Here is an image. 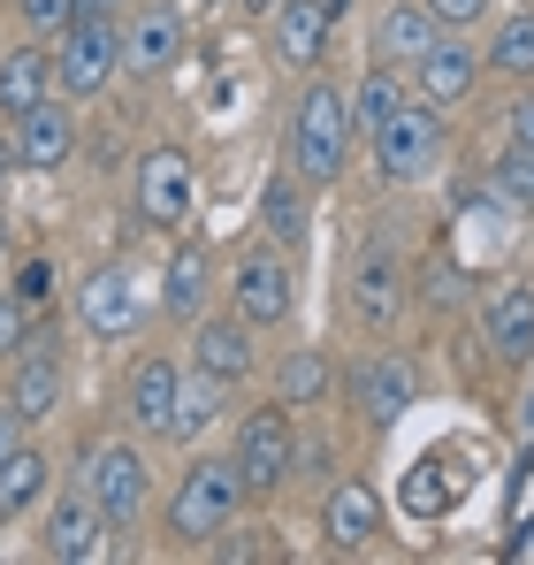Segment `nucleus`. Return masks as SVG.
Segmentation results:
<instances>
[{
  "label": "nucleus",
  "mask_w": 534,
  "mask_h": 565,
  "mask_svg": "<svg viewBox=\"0 0 534 565\" xmlns=\"http://www.w3.org/2000/svg\"><path fill=\"white\" fill-rule=\"evenodd\" d=\"M54 99V54L46 46H15L8 62H0V107L23 122L31 107H46Z\"/></svg>",
  "instance_id": "4be33fe9"
},
{
  "label": "nucleus",
  "mask_w": 534,
  "mask_h": 565,
  "mask_svg": "<svg viewBox=\"0 0 534 565\" xmlns=\"http://www.w3.org/2000/svg\"><path fill=\"white\" fill-rule=\"evenodd\" d=\"M183 46H191L183 8H138L130 31H122V70H130V77H169L183 62Z\"/></svg>",
  "instance_id": "9d476101"
},
{
  "label": "nucleus",
  "mask_w": 534,
  "mask_h": 565,
  "mask_svg": "<svg viewBox=\"0 0 534 565\" xmlns=\"http://www.w3.org/2000/svg\"><path fill=\"white\" fill-rule=\"evenodd\" d=\"M115 70H122V23L115 15H77L70 31H62V54H54V85L70 99H92L115 85Z\"/></svg>",
  "instance_id": "20e7f679"
},
{
  "label": "nucleus",
  "mask_w": 534,
  "mask_h": 565,
  "mask_svg": "<svg viewBox=\"0 0 534 565\" xmlns=\"http://www.w3.org/2000/svg\"><path fill=\"white\" fill-rule=\"evenodd\" d=\"M374 527H382L374 489H366V481H337V489H329V504H321V535H329L337 551H366V543H374Z\"/></svg>",
  "instance_id": "aec40b11"
},
{
  "label": "nucleus",
  "mask_w": 534,
  "mask_h": 565,
  "mask_svg": "<svg viewBox=\"0 0 534 565\" xmlns=\"http://www.w3.org/2000/svg\"><path fill=\"white\" fill-rule=\"evenodd\" d=\"M237 8H253V15H275V8H282V0H237Z\"/></svg>",
  "instance_id": "ea45409f"
},
{
  "label": "nucleus",
  "mask_w": 534,
  "mask_h": 565,
  "mask_svg": "<svg viewBox=\"0 0 534 565\" xmlns=\"http://www.w3.org/2000/svg\"><path fill=\"white\" fill-rule=\"evenodd\" d=\"M177 397H183L177 360H138V375H130V420H138V428L169 436V420H177Z\"/></svg>",
  "instance_id": "5701e85b"
},
{
  "label": "nucleus",
  "mask_w": 534,
  "mask_h": 565,
  "mask_svg": "<svg viewBox=\"0 0 534 565\" xmlns=\"http://www.w3.org/2000/svg\"><path fill=\"white\" fill-rule=\"evenodd\" d=\"M397 107H405V77H397V62H374V70L359 77V93H352V122L374 138V130H382Z\"/></svg>",
  "instance_id": "bb28decb"
},
{
  "label": "nucleus",
  "mask_w": 534,
  "mask_h": 565,
  "mask_svg": "<svg viewBox=\"0 0 534 565\" xmlns=\"http://www.w3.org/2000/svg\"><path fill=\"white\" fill-rule=\"evenodd\" d=\"M85 489L99 497V512H107L115 527H130V520L146 512V497H153V473H146V459H138L130 444H99V451H92Z\"/></svg>",
  "instance_id": "6e6552de"
},
{
  "label": "nucleus",
  "mask_w": 534,
  "mask_h": 565,
  "mask_svg": "<svg viewBox=\"0 0 534 565\" xmlns=\"http://www.w3.org/2000/svg\"><path fill=\"white\" fill-rule=\"evenodd\" d=\"M260 222H267V237H275L282 253H298V245L313 237V230H306V199H298V169H290V177H267Z\"/></svg>",
  "instance_id": "a878e982"
},
{
  "label": "nucleus",
  "mask_w": 534,
  "mask_h": 565,
  "mask_svg": "<svg viewBox=\"0 0 534 565\" xmlns=\"http://www.w3.org/2000/svg\"><path fill=\"white\" fill-rule=\"evenodd\" d=\"M504 122H512V146H534V93L512 99V115H504Z\"/></svg>",
  "instance_id": "c9c22d12"
},
{
  "label": "nucleus",
  "mask_w": 534,
  "mask_h": 565,
  "mask_svg": "<svg viewBox=\"0 0 534 565\" xmlns=\"http://www.w3.org/2000/svg\"><path fill=\"white\" fill-rule=\"evenodd\" d=\"M15 8H23V23H31L39 39H62V31H70L77 15H85L77 0H15Z\"/></svg>",
  "instance_id": "2f4dec72"
},
{
  "label": "nucleus",
  "mask_w": 534,
  "mask_h": 565,
  "mask_svg": "<svg viewBox=\"0 0 534 565\" xmlns=\"http://www.w3.org/2000/svg\"><path fill=\"white\" fill-rule=\"evenodd\" d=\"M290 467H298V444H290V420H282V413H253V420H237V473H245L253 489L290 481Z\"/></svg>",
  "instance_id": "9b49d317"
},
{
  "label": "nucleus",
  "mask_w": 534,
  "mask_h": 565,
  "mask_svg": "<svg viewBox=\"0 0 534 565\" xmlns=\"http://www.w3.org/2000/svg\"><path fill=\"white\" fill-rule=\"evenodd\" d=\"M77 8H85V15H122L130 0H77Z\"/></svg>",
  "instance_id": "58836bf2"
},
{
  "label": "nucleus",
  "mask_w": 534,
  "mask_h": 565,
  "mask_svg": "<svg viewBox=\"0 0 534 565\" xmlns=\"http://www.w3.org/2000/svg\"><path fill=\"white\" fill-rule=\"evenodd\" d=\"M77 313H85L92 337H107V344H122L138 321H146V298H138V276L122 268V260H107V268H92L85 290H77Z\"/></svg>",
  "instance_id": "0eeeda50"
},
{
  "label": "nucleus",
  "mask_w": 534,
  "mask_h": 565,
  "mask_svg": "<svg viewBox=\"0 0 534 565\" xmlns=\"http://www.w3.org/2000/svg\"><path fill=\"white\" fill-rule=\"evenodd\" d=\"M23 290H0V360H15L23 344H31V321H23Z\"/></svg>",
  "instance_id": "473e14b6"
},
{
  "label": "nucleus",
  "mask_w": 534,
  "mask_h": 565,
  "mask_svg": "<svg viewBox=\"0 0 534 565\" xmlns=\"http://www.w3.org/2000/svg\"><path fill=\"white\" fill-rule=\"evenodd\" d=\"M107 512H99V497L92 489H70V497H54V512H46V558L62 565H92L107 551Z\"/></svg>",
  "instance_id": "1a4fd4ad"
},
{
  "label": "nucleus",
  "mask_w": 534,
  "mask_h": 565,
  "mask_svg": "<svg viewBox=\"0 0 534 565\" xmlns=\"http://www.w3.org/2000/svg\"><path fill=\"white\" fill-rule=\"evenodd\" d=\"M481 329H489V352H496V360H527L534 352V282H504V290L489 298Z\"/></svg>",
  "instance_id": "412c9836"
},
{
  "label": "nucleus",
  "mask_w": 534,
  "mask_h": 565,
  "mask_svg": "<svg viewBox=\"0 0 534 565\" xmlns=\"http://www.w3.org/2000/svg\"><path fill=\"white\" fill-rule=\"evenodd\" d=\"M23 428H31V420H23V413H15V405H8V397H0V459H8V451H15V444H23Z\"/></svg>",
  "instance_id": "e433bc0d"
},
{
  "label": "nucleus",
  "mask_w": 534,
  "mask_h": 565,
  "mask_svg": "<svg viewBox=\"0 0 534 565\" xmlns=\"http://www.w3.org/2000/svg\"><path fill=\"white\" fill-rule=\"evenodd\" d=\"M282 397H290V405H306V397L321 405V397H329V360H321V352H290V360H282Z\"/></svg>",
  "instance_id": "c756f323"
},
{
  "label": "nucleus",
  "mask_w": 534,
  "mask_h": 565,
  "mask_svg": "<svg viewBox=\"0 0 534 565\" xmlns=\"http://www.w3.org/2000/svg\"><path fill=\"white\" fill-rule=\"evenodd\" d=\"M428 15H436L444 31H466V23H481V15H489V0H428Z\"/></svg>",
  "instance_id": "f704fd0d"
},
{
  "label": "nucleus",
  "mask_w": 534,
  "mask_h": 565,
  "mask_svg": "<svg viewBox=\"0 0 534 565\" xmlns=\"http://www.w3.org/2000/svg\"><path fill=\"white\" fill-rule=\"evenodd\" d=\"M496 191L512 206H534V146H504L496 153Z\"/></svg>",
  "instance_id": "7c9ffc66"
},
{
  "label": "nucleus",
  "mask_w": 534,
  "mask_h": 565,
  "mask_svg": "<svg viewBox=\"0 0 534 565\" xmlns=\"http://www.w3.org/2000/svg\"><path fill=\"white\" fill-rule=\"evenodd\" d=\"M0 245H8V214H0Z\"/></svg>",
  "instance_id": "a19ab883"
},
{
  "label": "nucleus",
  "mask_w": 534,
  "mask_h": 565,
  "mask_svg": "<svg viewBox=\"0 0 534 565\" xmlns=\"http://www.w3.org/2000/svg\"><path fill=\"white\" fill-rule=\"evenodd\" d=\"M206 298H214L206 253H199V245H177V253H169V276H161V313H169V321H199Z\"/></svg>",
  "instance_id": "b1692460"
},
{
  "label": "nucleus",
  "mask_w": 534,
  "mask_h": 565,
  "mask_svg": "<svg viewBox=\"0 0 534 565\" xmlns=\"http://www.w3.org/2000/svg\"><path fill=\"white\" fill-rule=\"evenodd\" d=\"M214 413H222V375H206V367H199V375L183 382V397H177V420H169V436H199V428H206Z\"/></svg>",
  "instance_id": "c85d7f7f"
},
{
  "label": "nucleus",
  "mask_w": 534,
  "mask_h": 565,
  "mask_svg": "<svg viewBox=\"0 0 534 565\" xmlns=\"http://www.w3.org/2000/svg\"><path fill=\"white\" fill-rule=\"evenodd\" d=\"M15 153H23V169H39V177L70 169V153H77V115H70L62 99L31 107V115L15 122Z\"/></svg>",
  "instance_id": "4468645a"
},
{
  "label": "nucleus",
  "mask_w": 534,
  "mask_h": 565,
  "mask_svg": "<svg viewBox=\"0 0 534 565\" xmlns=\"http://www.w3.org/2000/svg\"><path fill=\"white\" fill-rule=\"evenodd\" d=\"M436 161H444V115L420 99H405L382 130H374V169H382V184H420V177H436Z\"/></svg>",
  "instance_id": "7ed1b4c3"
},
{
  "label": "nucleus",
  "mask_w": 534,
  "mask_h": 565,
  "mask_svg": "<svg viewBox=\"0 0 534 565\" xmlns=\"http://www.w3.org/2000/svg\"><path fill=\"white\" fill-rule=\"evenodd\" d=\"M436 39H444V23L428 15V0H397V8H382V15H374V62L413 70Z\"/></svg>",
  "instance_id": "dca6fc26"
},
{
  "label": "nucleus",
  "mask_w": 534,
  "mask_h": 565,
  "mask_svg": "<svg viewBox=\"0 0 534 565\" xmlns=\"http://www.w3.org/2000/svg\"><path fill=\"white\" fill-rule=\"evenodd\" d=\"M245 473L237 459H199V467L177 481V497H169V527H177L183 543H206V535H222L229 520H237V504H245Z\"/></svg>",
  "instance_id": "f03ea898"
},
{
  "label": "nucleus",
  "mask_w": 534,
  "mask_h": 565,
  "mask_svg": "<svg viewBox=\"0 0 534 565\" xmlns=\"http://www.w3.org/2000/svg\"><path fill=\"white\" fill-rule=\"evenodd\" d=\"M191 206H199V169H191V153L153 146V153L138 161V214H146L153 230H183Z\"/></svg>",
  "instance_id": "423d86ee"
},
{
  "label": "nucleus",
  "mask_w": 534,
  "mask_h": 565,
  "mask_svg": "<svg viewBox=\"0 0 534 565\" xmlns=\"http://www.w3.org/2000/svg\"><path fill=\"white\" fill-rule=\"evenodd\" d=\"M23 169V153H15V138H0V191H8V177Z\"/></svg>",
  "instance_id": "4c0bfd02"
},
{
  "label": "nucleus",
  "mask_w": 534,
  "mask_h": 565,
  "mask_svg": "<svg viewBox=\"0 0 534 565\" xmlns=\"http://www.w3.org/2000/svg\"><path fill=\"white\" fill-rule=\"evenodd\" d=\"M527 512H534V444L520 451V473H512V512H504V520H512V527H527Z\"/></svg>",
  "instance_id": "72a5a7b5"
},
{
  "label": "nucleus",
  "mask_w": 534,
  "mask_h": 565,
  "mask_svg": "<svg viewBox=\"0 0 534 565\" xmlns=\"http://www.w3.org/2000/svg\"><path fill=\"white\" fill-rule=\"evenodd\" d=\"M352 397L366 420H397V413H413V397H420V367L405 360V352H366V367L352 375Z\"/></svg>",
  "instance_id": "f8f14e48"
},
{
  "label": "nucleus",
  "mask_w": 534,
  "mask_h": 565,
  "mask_svg": "<svg viewBox=\"0 0 534 565\" xmlns=\"http://www.w3.org/2000/svg\"><path fill=\"white\" fill-rule=\"evenodd\" d=\"M496 77H534V8H512L504 23H496V39H489V54H481Z\"/></svg>",
  "instance_id": "cd10ccee"
},
{
  "label": "nucleus",
  "mask_w": 534,
  "mask_h": 565,
  "mask_svg": "<svg viewBox=\"0 0 534 565\" xmlns=\"http://www.w3.org/2000/svg\"><path fill=\"white\" fill-rule=\"evenodd\" d=\"M473 85H481V54H473V46H450V39H436V46L413 62V93L428 99V107H458Z\"/></svg>",
  "instance_id": "f3484780"
},
{
  "label": "nucleus",
  "mask_w": 534,
  "mask_h": 565,
  "mask_svg": "<svg viewBox=\"0 0 534 565\" xmlns=\"http://www.w3.org/2000/svg\"><path fill=\"white\" fill-rule=\"evenodd\" d=\"M329 8H352V0H329Z\"/></svg>",
  "instance_id": "79ce46f5"
},
{
  "label": "nucleus",
  "mask_w": 534,
  "mask_h": 565,
  "mask_svg": "<svg viewBox=\"0 0 534 565\" xmlns=\"http://www.w3.org/2000/svg\"><path fill=\"white\" fill-rule=\"evenodd\" d=\"M199 8H222V0H199Z\"/></svg>",
  "instance_id": "37998d69"
},
{
  "label": "nucleus",
  "mask_w": 534,
  "mask_h": 565,
  "mask_svg": "<svg viewBox=\"0 0 534 565\" xmlns=\"http://www.w3.org/2000/svg\"><path fill=\"white\" fill-rule=\"evenodd\" d=\"M397 306H405V268H397V253H389V245H366L359 268H352V313L366 329H389Z\"/></svg>",
  "instance_id": "ddd939ff"
},
{
  "label": "nucleus",
  "mask_w": 534,
  "mask_h": 565,
  "mask_svg": "<svg viewBox=\"0 0 534 565\" xmlns=\"http://www.w3.org/2000/svg\"><path fill=\"white\" fill-rule=\"evenodd\" d=\"M8 405H15L23 420H46V413L62 405V360H54V344H23V352H15Z\"/></svg>",
  "instance_id": "6ab92c4d"
},
{
  "label": "nucleus",
  "mask_w": 534,
  "mask_h": 565,
  "mask_svg": "<svg viewBox=\"0 0 534 565\" xmlns=\"http://www.w3.org/2000/svg\"><path fill=\"white\" fill-rule=\"evenodd\" d=\"M191 367H206V375L222 382H245L253 375V321H199L191 329Z\"/></svg>",
  "instance_id": "a211bd4d"
},
{
  "label": "nucleus",
  "mask_w": 534,
  "mask_h": 565,
  "mask_svg": "<svg viewBox=\"0 0 534 565\" xmlns=\"http://www.w3.org/2000/svg\"><path fill=\"white\" fill-rule=\"evenodd\" d=\"M352 99L337 93V85H306L298 107H290V169H298V184H337L344 177V161H352Z\"/></svg>",
  "instance_id": "f257e3e1"
},
{
  "label": "nucleus",
  "mask_w": 534,
  "mask_h": 565,
  "mask_svg": "<svg viewBox=\"0 0 534 565\" xmlns=\"http://www.w3.org/2000/svg\"><path fill=\"white\" fill-rule=\"evenodd\" d=\"M46 481H54V467H46L31 444H15V451L0 459V527H8V520H23V512L46 497Z\"/></svg>",
  "instance_id": "393cba45"
},
{
  "label": "nucleus",
  "mask_w": 534,
  "mask_h": 565,
  "mask_svg": "<svg viewBox=\"0 0 534 565\" xmlns=\"http://www.w3.org/2000/svg\"><path fill=\"white\" fill-rule=\"evenodd\" d=\"M229 313L253 321V329L290 321V260H282V245H253V253L229 268Z\"/></svg>",
  "instance_id": "39448f33"
},
{
  "label": "nucleus",
  "mask_w": 534,
  "mask_h": 565,
  "mask_svg": "<svg viewBox=\"0 0 534 565\" xmlns=\"http://www.w3.org/2000/svg\"><path fill=\"white\" fill-rule=\"evenodd\" d=\"M329 31H337V8H329V0H282V8H275V54H282L290 70H321Z\"/></svg>",
  "instance_id": "2eb2a0df"
}]
</instances>
